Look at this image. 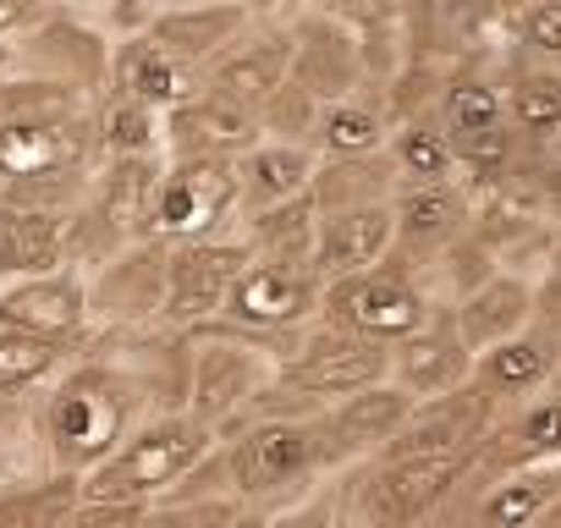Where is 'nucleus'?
I'll use <instances>...</instances> for the list:
<instances>
[{
	"mask_svg": "<svg viewBox=\"0 0 561 528\" xmlns=\"http://www.w3.org/2000/svg\"><path fill=\"white\" fill-rule=\"evenodd\" d=\"M144 397L149 391L122 358L83 347V358L34 397V440L45 451V468H67L89 479L149 418Z\"/></svg>",
	"mask_w": 561,
	"mask_h": 528,
	"instance_id": "1",
	"label": "nucleus"
},
{
	"mask_svg": "<svg viewBox=\"0 0 561 528\" xmlns=\"http://www.w3.org/2000/svg\"><path fill=\"white\" fill-rule=\"evenodd\" d=\"M220 451H226L237 501L253 506V512H270V517L298 506L304 495H314L331 479L320 413L314 418H253V424H237L220 440Z\"/></svg>",
	"mask_w": 561,
	"mask_h": 528,
	"instance_id": "2",
	"label": "nucleus"
},
{
	"mask_svg": "<svg viewBox=\"0 0 561 528\" xmlns=\"http://www.w3.org/2000/svg\"><path fill=\"white\" fill-rule=\"evenodd\" d=\"M215 446H220V429H209V424L193 418L187 408H160V413H149V418L116 446V457H105V462L83 479V495H89V501H105V506H149V501H165Z\"/></svg>",
	"mask_w": 561,
	"mask_h": 528,
	"instance_id": "3",
	"label": "nucleus"
},
{
	"mask_svg": "<svg viewBox=\"0 0 561 528\" xmlns=\"http://www.w3.org/2000/svg\"><path fill=\"white\" fill-rule=\"evenodd\" d=\"M193 342V358H187V413L204 418L209 429H226L259 402L264 386H275V369H280V353L259 336H242L220 320H209L204 331L187 336Z\"/></svg>",
	"mask_w": 561,
	"mask_h": 528,
	"instance_id": "4",
	"label": "nucleus"
},
{
	"mask_svg": "<svg viewBox=\"0 0 561 528\" xmlns=\"http://www.w3.org/2000/svg\"><path fill=\"white\" fill-rule=\"evenodd\" d=\"M275 380L287 386V391H298V397H309L314 408H331L342 397H358L369 386H386L391 380V347L386 342H369V336H358L347 325L314 320L298 336H287Z\"/></svg>",
	"mask_w": 561,
	"mask_h": 528,
	"instance_id": "5",
	"label": "nucleus"
},
{
	"mask_svg": "<svg viewBox=\"0 0 561 528\" xmlns=\"http://www.w3.org/2000/svg\"><path fill=\"white\" fill-rule=\"evenodd\" d=\"M435 292L424 287V276L413 271V264H402L397 253L386 264H375V271H358V276H342V282H325V303H320V320L331 325H347L369 342H408L430 325L435 314Z\"/></svg>",
	"mask_w": 561,
	"mask_h": 528,
	"instance_id": "6",
	"label": "nucleus"
},
{
	"mask_svg": "<svg viewBox=\"0 0 561 528\" xmlns=\"http://www.w3.org/2000/svg\"><path fill=\"white\" fill-rule=\"evenodd\" d=\"M325 303V276L314 264H280V259H248V271L231 282L220 325L270 342L275 353L287 347V336H298L304 325L320 320Z\"/></svg>",
	"mask_w": 561,
	"mask_h": 528,
	"instance_id": "7",
	"label": "nucleus"
},
{
	"mask_svg": "<svg viewBox=\"0 0 561 528\" xmlns=\"http://www.w3.org/2000/svg\"><path fill=\"white\" fill-rule=\"evenodd\" d=\"M242 220V171L237 160H165L149 237L160 242H209L231 237Z\"/></svg>",
	"mask_w": 561,
	"mask_h": 528,
	"instance_id": "8",
	"label": "nucleus"
},
{
	"mask_svg": "<svg viewBox=\"0 0 561 528\" xmlns=\"http://www.w3.org/2000/svg\"><path fill=\"white\" fill-rule=\"evenodd\" d=\"M484 446L479 451H451V457H380V462H364V479H358V512H364V523L369 528H413L473 468H484V457H490Z\"/></svg>",
	"mask_w": 561,
	"mask_h": 528,
	"instance_id": "9",
	"label": "nucleus"
},
{
	"mask_svg": "<svg viewBox=\"0 0 561 528\" xmlns=\"http://www.w3.org/2000/svg\"><path fill=\"white\" fill-rule=\"evenodd\" d=\"M248 248L242 237H209V242H171V271H165V309H160V331L171 336H193L209 320H220L231 282L248 271Z\"/></svg>",
	"mask_w": 561,
	"mask_h": 528,
	"instance_id": "10",
	"label": "nucleus"
},
{
	"mask_svg": "<svg viewBox=\"0 0 561 528\" xmlns=\"http://www.w3.org/2000/svg\"><path fill=\"white\" fill-rule=\"evenodd\" d=\"M165 271H171V242L149 237L122 248L111 264L89 276V303H94V336H133V331H160L165 309Z\"/></svg>",
	"mask_w": 561,
	"mask_h": 528,
	"instance_id": "11",
	"label": "nucleus"
},
{
	"mask_svg": "<svg viewBox=\"0 0 561 528\" xmlns=\"http://www.w3.org/2000/svg\"><path fill=\"white\" fill-rule=\"evenodd\" d=\"M111 56H116V34H105L100 23L50 12L28 39L12 45L7 67H12V72L50 78V83H67V89L100 100V94L111 89Z\"/></svg>",
	"mask_w": 561,
	"mask_h": 528,
	"instance_id": "12",
	"label": "nucleus"
},
{
	"mask_svg": "<svg viewBox=\"0 0 561 528\" xmlns=\"http://www.w3.org/2000/svg\"><path fill=\"white\" fill-rule=\"evenodd\" d=\"M94 105L72 111V116H12V122H0V187L34 182V176H50V171H100Z\"/></svg>",
	"mask_w": 561,
	"mask_h": 528,
	"instance_id": "13",
	"label": "nucleus"
},
{
	"mask_svg": "<svg viewBox=\"0 0 561 528\" xmlns=\"http://www.w3.org/2000/svg\"><path fill=\"white\" fill-rule=\"evenodd\" d=\"M293 28V83H304L320 105L331 100H347L358 89H369V61H364V45L347 23H336L325 7H298L287 18Z\"/></svg>",
	"mask_w": 561,
	"mask_h": 528,
	"instance_id": "14",
	"label": "nucleus"
},
{
	"mask_svg": "<svg viewBox=\"0 0 561 528\" xmlns=\"http://www.w3.org/2000/svg\"><path fill=\"white\" fill-rule=\"evenodd\" d=\"M293 83V28L287 18H253L209 67H204V89L264 111L280 89Z\"/></svg>",
	"mask_w": 561,
	"mask_h": 528,
	"instance_id": "15",
	"label": "nucleus"
},
{
	"mask_svg": "<svg viewBox=\"0 0 561 528\" xmlns=\"http://www.w3.org/2000/svg\"><path fill=\"white\" fill-rule=\"evenodd\" d=\"M495 413H501V402H495L479 380H468V386H457V391H446V397H424V402H413L408 424L397 429V440H391L380 457H451V451H479V446L495 435ZM380 457H375V462H380Z\"/></svg>",
	"mask_w": 561,
	"mask_h": 528,
	"instance_id": "16",
	"label": "nucleus"
},
{
	"mask_svg": "<svg viewBox=\"0 0 561 528\" xmlns=\"http://www.w3.org/2000/svg\"><path fill=\"white\" fill-rule=\"evenodd\" d=\"M0 331H28V336H56L72 347L94 342V303H89V276L83 271H50L28 282H0Z\"/></svg>",
	"mask_w": 561,
	"mask_h": 528,
	"instance_id": "17",
	"label": "nucleus"
},
{
	"mask_svg": "<svg viewBox=\"0 0 561 528\" xmlns=\"http://www.w3.org/2000/svg\"><path fill=\"white\" fill-rule=\"evenodd\" d=\"M479 193L468 182H402L397 187V259L424 276L473 226Z\"/></svg>",
	"mask_w": 561,
	"mask_h": 528,
	"instance_id": "18",
	"label": "nucleus"
},
{
	"mask_svg": "<svg viewBox=\"0 0 561 528\" xmlns=\"http://www.w3.org/2000/svg\"><path fill=\"white\" fill-rule=\"evenodd\" d=\"M413 402H419V397H408L397 380L331 402V408L320 413V435H325L331 473H347V468H358V462H375V457L397 440V429L408 424Z\"/></svg>",
	"mask_w": 561,
	"mask_h": 528,
	"instance_id": "19",
	"label": "nucleus"
},
{
	"mask_svg": "<svg viewBox=\"0 0 561 528\" xmlns=\"http://www.w3.org/2000/svg\"><path fill=\"white\" fill-rule=\"evenodd\" d=\"M253 144H264L259 111L215 89H198L165 116V160H242Z\"/></svg>",
	"mask_w": 561,
	"mask_h": 528,
	"instance_id": "20",
	"label": "nucleus"
},
{
	"mask_svg": "<svg viewBox=\"0 0 561 528\" xmlns=\"http://www.w3.org/2000/svg\"><path fill=\"white\" fill-rule=\"evenodd\" d=\"M473 369H479V353L468 347V336H462L451 303H440L419 336H408V342L391 347V380H397L408 397H419V402L468 386Z\"/></svg>",
	"mask_w": 561,
	"mask_h": 528,
	"instance_id": "21",
	"label": "nucleus"
},
{
	"mask_svg": "<svg viewBox=\"0 0 561 528\" xmlns=\"http://www.w3.org/2000/svg\"><path fill=\"white\" fill-rule=\"evenodd\" d=\"M397 253V198L386 204H353V209H325L320 215V248H314V271L325 282L375 271Z\"/></svg>",
	"mask_w": 561,
	"mask_h": 528,
	"instance_id": "22",
	"label": "nucleus"
},
{
	"mask_svg": "<svg viewBox=\"0 0 561 528\" xmlns=\"http://www.w3.org/2000/svg\"><path fill=\"white\" fill-rule=\"evenodd\" d=\"M198 89H204V72L187 67L182 56H171L165 45H154L144 28L116 39V56H111V94H122V100H133V105H149V111L171 116V111L187 105Z\"/></svg>",
	"mask_w": 561,
	"mask_h": 528,
	"instance_id": "23",
	"label": "nucleus"
},
{
	"mask_svg": "<svg viewBox=\"0 0 561 528\" xmlns=\"http://www.w3.org/2000/svg\"><path fill=\"white\" fill-rule=\"evenodd\" d=\"M248 23H253V12L242 0H165V7L144 23V34L204 72Z\"/></svg>",
	"mask_w": 561,
	"mask_h": 528,
	"instance_id": "24",
	"label": "nucleus"
},
{
	"mask_svg": "<svg viewBox=\"0 0 561 528\" xmlns=\"http://www.w3.org/2000/svg\"><path fill=\"white\" fill-rule=\"evenodd\" d=\"M495 61H501V56L451 67V78L440 83L435 116L446 122V133L457 138V149L512 133V122H506V72H495Z\"/></svg>",
	"mask_w": 561,
	"mask_h": 528,
	"instance_id": "25",
	"label": "nucleus"
},
{
	"mask_svg": "<svg viewBox=\"0 0 561 528\" xmlns=\"http://www.w3.org/2000/svg\"><path fill=\"white\" fill-rule=\"evenodd\" d=\"M397 105H391V89L369 83L347 100H331L320 111V127H314V154L320 160H369V154H386L391 149V133H397Z\"/></svg>",
	"mask_w": 561,
	"mask_h": 528,
	"instance_id": "26",
	"label": "nucleus"
},
{
	"mask_svg": "<svg viewBox=\"0 0 561 528\" xmlns=\"http://www.w3.org/2000/svg\"><path fill=\"white\" fill-rule=\"evenodd\" d=\"M556 375H561V336L550 325H539V320L523 336L479 353V369H473V380L495 402H534L539 391L556 386Z\"/></svg>",
	"mask_w": 561,
	"mask_h": 528,
	"instance_id": "27",
	"label": "nucleus"
},
{
	"mask_svg": "<svg viewBox=\"0 0 561 528\" xmlns=\"http://www.w3.org/2000/svg\"><path fill=\"white\" fill-rule=\"evenodd\" d=\"M67 271V215L28 209L0 193V282Z\"/></svg>",
	"mask_w": 561,
	"mask_h": 528,
	"instance_id": "28",
	"label": "nucleus"
},
{
	"mask_svg": "<svg viewBox=\"0 0 561 528\" xmlns=\"http://www.w3.org/2000/svg\"><path fill=\"white\" fill-rule=\"evenodd\" d=\"M451 309H457V325H462L468 347L473 353H490V347L523 336L539 320V282L534 276H517V271H501L473 298H462Z\"/></svg>",
	"mask_w": 561,
	"mask_h": 528,
	"instance_id": "29",
	"label": "nucleus"
},
{
	"mask_svg": "<svg viewBox=\"0 0 561 528\" xmlns=\"http://www.w3.org/2000/svg\"><path fill=\"white\" fill-rule=\"evenodd\" d=\"M320 165L325 160L309 144H280V138L253 144L237 160V171H242V215H259V209H275V204H293V198L314 193Z\"/></svg>",
	"mask_w": 561,
	"mask_h": 528,
	"instance_id": "30",
	"label": "nucleus"
},
{
	"mask_svg": "<svg viewBox=\"0 0 561 528\" xmlns=\"http://www.w3.org/2000/svg\"><path fill=\"white\" fill-rule=\"evenodd\" d=\"M506 122L523 149H561V67L506 61Z\"/></svg>",
	"mask_w": 561,
	"mask_h": 528,
	"instance_id": "31",
	"label": "nucleus"
},
{
	"mask_svg": "<svg viewBox=\"0 0 561 528\" xmlns=\"http://www.w3.org/2000/svg\"><path fill=\"white\" fill-rule=\"evenodd\" d=\"M160 176H165V154L100 160L89 198H94L133 242H149V215H154V198H160Z\"/></svg>",
	"mask_w": 561,
	"mask_h": 528,
	"instance_id": "32",
	"label": "nucleus"
},
{
	"mask_svg": "<svg viewBox=\"0 0 561 528\" xmlns=\"http://www.w3.org/2000/svg\"><path fill=\"white\" fill-rule=\"evenodd\" d=\"M237 237L253 259H280V264H314L320 248V198L304 193L293 204H275L259 215L237 220Z\"/></svg>",
	"mask_w": 561,
	"mask_h": 528,
	"instance_id": "33",
	"label": "nucleus"
},
{
	"mask_svg": "<svg viewBox=\"0 0 561 528\" xmlns=\"http://www.w3.org/2000/svg\"><path fill=\"white\" fill-rule=\"evenodd\" d=\"M83 473L39 468L0 484V528H67V517L83 506Z\"/></svg>",
	"mask_w": 561,
	"mask_h": 528,
	"instance_id": "34",
	"label": "nucleus"
},
{
	"mask_svg": "<svg viewBox=\"0 0 561 528\" xmlns=\"http://www.w3.org/2000/svg\"><path fill=\"white\" fill-rule=\"evenodd\" d=\"M561 501V462L506 468L479 501V528H539Z\"/></svg>",
	"mask_w": 561,
	"mask_h": 528,
	"instance_id": "35",
	"label": "nucleus"
},
{
	"mask_svg": "<svg viewBox=\"0 0 561 528\" xmlns=\"http://www.w3.org/2000/svg\"><path fill=\"white\" fill-rule=\"evenodd\" d=\"M501 468H534V462H561V391H539L534 402H523L512 413V424H501L484 446Z\"/></svg>",
	"mask_w": 561,
	"mask_h": 528,
	"instance_id": "36",
	"label": "nucleus"
},
{
	"mask_svg": "<svg viewBox=\"0 0 561 528\" xmlns=\"http://www.w3.org/2000/svg\"><path fill=\"white\" fill-rule=\"evenodd\" d=\"M78 358H83V347H72V342L28 336V331H0V408L18 402V397H39Z\"/></svg>",
	"mask_w": 561,
	"mask_h": 528,
	"instance_id": "37",
	"label": "nucleus"
},
{
	"mask_svg": "<svg viewBox=\"0 0 561 528\" xmlns=\"http://www.w3.org/2000/svg\"><path fill=\"white\" fill-rule=\"evenodd\" d=\"M402 171V182H462V154L457 138L446 133V122L435 111H413L397 122L391 149H386Z\"/></svg>",
	"mask_w": 561,
	"mask_h": 528,
	"instance_id": "38",
	"label": "nucleus"
},
{
	"mask_svg": "<svg viewBox=\"0 0 561 528\" xmlns=\"http://www.w3.org/2000/svg\"><path fill=\"white\" fill-rule=\"evenodd\" d=\"M94 138L100 160H133V154H165V116L149 105H133L122 94H100L94 105Z\"/></svg>",
	"mask_w": 561,
	"mask_h": 528,
	"instance_id": "39",
	"label": "nucleus"
},
{
	"mask_svg": "<svg viewBox=\"0 0 561 528\" xmlns=\"http://www.w3.org/2000/svg\"><path fill=\"white\" fill-rule=\"evenodd\" d=\"M397 187H402V171H397L391 154L325 160L314 198H320V215H325V209H353V204H386V198H397Z\"/></svg>",
	"mask_w": 561,
	"mask_h": 528,
	"instance_id": "40",
	"label": "nucleus"
},
{
	"mask_svg": "<svg viewBox=\"0 0 561 528\" xmlns=\"http://www.w3.org/2000/svg\"><path fill=\"white\" fill-rule=\"evenodd\" d=\"M320 100L304 89V83H287L264 111H259V127L264 138H280V144H309L314 149V127H320Z\"/></svg>",
	"mask_w": 561,
	"mask_h": 528,
	"instance_id": "41",
	"label": "nucleus"
},
{
	"mask_svg": "<svg viewBox=\"0 0 561 528\" xmlns=\"http://www.w3.org/2000/svg\"><path fill=\"white\" fill-rule=\"evenodd\" d=\"M512 56L561 67V0H534V7L512 23Z\"/></svg>",
	"mask_w": 561,
	"mask_h": 528,
	"instance_id": "42",
	"label": "nucleus"
},
{
	"mask_svg": "<svg viewBox=\"0 0 561 528\" xmlns=\"http://www.w3.org/2000/svg\"><path fill=\"white\" fill-rule=\"evenodd\" d=\"M237 512H242V501H231V495L226 501H176V495H165V501H149L133 528H220Z\"/></svg>",
	"mask_w": 561,
	"mask_h": 528,
	"instance_id": "43",
	"label": "nucleus"
},
{
	"mask_svg": "<svg viewBox=\"0 0 561 528\" xmlns=\"http://www.w3.org/2000/svg\"><path fill=\"white\" fill-rule=\"evenodd\" d=\"M50 12H67V18H83V23H100L105 34H138L133 12H127V0H45Z\"/></svg>",
	"mask_w": 561,
	"mask_h": 528,
	"instance_id": "44",
	"label": "nucleus"
},
{
	"mask_svg": "<svg viewBox=\"0 0 561 528\" xmlns=\"http://www.w3.org/2000/svg\"><path fill=\"white\" fill-rule=\"evenodd\" d=\"M50 18V7L45 0H0V45H18V39H28L39 23Z\"/></svg>",
	"mask_w": 561,
	"mask_h": 528,
	"instance_id": "45",
	"label": "nucleus"
},
{
	"mask_svg": "<svg viewBox=\"0 0 561 528\" xmlns=\"http://www.w3.org/2000/svg\"><path fill=\"white\" fill-rule=\"evenodd\" d=\"M138 512H144V506H105V501H83V506L67 517V528H133V523H138Z\"/></svg>",
	"mask_w": 561,
	"mask_h": 528,
	"instance_id": "46",
	"label": "nucleus"
},
{
	"mask_svg": "<svg viewBox=\"0 0 561 528\" xmlns=\"http://www.w3.org/2000/svg\"><path fill=\"white\" fill-rule=\"evenodd\" d=\"M220 528H270V512H253V506H242L231 523H220Z\"/></svg>",
	"mask_w": 561,
	"mask_h": 528,
	"instance_id": "47",
	"label": "nucleus"
},
{
	"mask_svg": "<svg viewBox=\"0 0 561 528\" xmlns=\"http://www.w3.org/2000/svg\"><path fill=\"white\" fill-rule=\"evenodd\" d=\"M539 282H556V287H561V237H556V253H550V271H545Z\"/></svg>",
	"mask_w": 561,
	"mask_h": 528,
	"instance_id": "48",
	"label": "nucleus"
},
{
	"mask_svg": "<svg viewBox=\"0 0 561 528\" xmlns=\"http://www.w3.org/2000/svg\"><path fill=\"white\" fill-rule=\"evenodd\" d=\"M528 7H534V0H501V12H506V23H517V18H523Z\"/></svg>",
	"mask_w": 561,
	"mask_h": 528,
	"instance_id": "49",
	"label": "nucleus"
},
{
	"mask_svg": "<svg viewBox=\"0 0 561 528\" xmlns=\"http://www.w3.org/2000/svg\"><path fill=\"white\" fill-rule=\"evenodd\" d=\"M7 56H12V50H7V45H0V72H7Z\"/></svg>",
	"mask_w": 561,
	"mask_h": 528,
	"instance_id": "50",
	"label": "nucleus"
},
{
	"mask_svg": "<svg viewBox=\"0 0 561 528\" xmlns=\"http://www.w3.org/2000/svg\"><path fill=\"white\" fill-rule=\"evenodd\" d=\"M556 391H561V375H556Z\"/></svg>",
	"mask_w": 561,
	"mask_h": 528,
	"instance_id": "51",
	"label": "nucleus"
}]
</instances>
